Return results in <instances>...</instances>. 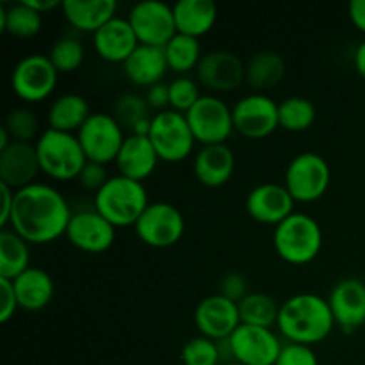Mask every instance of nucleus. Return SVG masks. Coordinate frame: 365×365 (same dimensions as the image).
Here are the masks:
<instances>
[{
  "instance_id": "nucleus-25",
  "label": "nucleus",
  "mask_w": 365,
  "mask_h": 365,
  "mask_svg": "<svg viewBox=\"0 0 365 365\" xmlns=\"http://www.w3.org/2000/svg\"><path fill=\"white\" fill-rule=\"evenodd\" d=\"M64 18L73 29L81 32L95 34L107 21L116 18V0H64Z\"/></svg>"
},
{
  "instance_id": "nucleus-46",
  "label": "nucleus",
  "mask_w": 365,
  "mask_h": 365,
  "mask_svg": "<svg viewBox=\"0 0 365 365\" xmlns=\"http://www.w3.org/2000/svg\"><path fill=\"white\" fill-rule=\"evenodd\" d=\"M348 11L351 24L365 34V0H351Z\"/></svg>"
},
{
  "instance_id": "nucleus-33",
  "label": "nucleus",
  "mask_w": 365,
  "mask_h": 365,
  "mask_svg": "<svg viewBox=\"0 0 365 365\" xmlns=\"http://www.w3.org/2000/svg\"><path fill=\"white\" fill-rule=\"evenodd\" d=\"M164 52H166V61L168 66L175 73H187V71L196 70L202 61V46L196 38L191 36L177 34L166 46H164Z\"/></svg>"
},
{
  "instance_id": "nucleus-16",
  "label": "nucleus",
  "mask_w": 365,
  "mask_h": 365,
  "mask_svg": "<svg viewBox=\"0 0 365 365\" xmlns=\"http://www.w3.org/2000/svg\"><path fill=\"white\" fill-rule=\"evenodd\" d=\"M66 237L81 252L103 253L116 241V227L95 209L78 210L71 216Z\"/></svg>"
},
{
  "instance_id": "nucleus-14",
  "label": "nucleus",
  "mask_w": 365,
  "mask_h": 365,
  "mask_svg": "<svg viewBox=\"0 0 365 365\" xmlns=\"http://www.w3.org/2000/svg\"><path fill=\"white\" fill-rule=\"evenodd\" d=\"M234 362L241 365H274L284 344L271 328L241 324L230 337Z\"/></svg>"
},
{
  "instance_id": "nucleus-11",
  "label": "nucleus",
  "mask_w": 365,
  "mask_h": 365,
  "mask_svg": "<svg viewBox=\"0 0 365 365\" xmlns=\"http://www.w3.org/2000/svg\"><path fill=\"white\" fill-rule=\"evenodd\" d=\"M59 78V71L53 68L48 56L31 53L20 59L11 75V86L16 96L24 102L38 103L53 93Z\"/></svg>"
},
{
  "instance_id": "nucleus-7",
  "label": "nucleus",
  "mask_w": 365,
  "mask_h": 365,
  "mask_svg": "<svg viewBox=\"0 0 365 365\" xmlns=\"http://www.w3.org/2000/svg\"><path fill=\"white\" fill-rule=\"evenodd\" d=\"M148 138L159 159L164 163L185 160L192 153L196 143L185 114L173 109L153 114Z\"/></svg>"
},
{
  "instance_id": "nucleus-32",
  "label": "nucleus",
  "mask_w": 365,
  "mask_h": 365,
  "mask_svg": "<svg viewBox=\"0 0 365 365\" xmlns=\"http://www.w3.org/2000/svg\"><path fill=\"white\" fill-rule=\"evenodd\" d=\"M278 314H280V307L277 305V302L269 294H264V292H250L239 303L241 324L271 328L277 324Z\"/></svg>"
},
{
  "instance_id": "nucleus-37",
  "label": "nucleus",
  "mask_w": 365,
  "mask_h": 365,
  "mask_svg": "<svg viewBox=\"0 0 365 365\" xmlns=\"http://www.w3.org/2000/svg\"><path fill=\"white\" fill-rule=\"evenodd\" d=\"M180 359L184 365H220L221 356L217 349V342L207 339L203 335L192 337L184 344L180 351Z\"/></svg>"
},
{
  "instance_id": "nucleus-36",
  "label": "nucleus",
  "mask_w": 365,
  "mask_h": 365,
  "mask_svg": "<svg viewBox=\"0 0 365 365\" xmlns=\"http://www.w3.org/2000/svg\"><path fill=\"white\" fill-rule=\"evenodd\" d=\"M148 102L135 93H123L114 102V114L118 123L123 128H134L139 121L148 120Z\"/></svg>"
},
{
  "instance_id": "nucleus-3",
  "label": "nucleus",
  "mask_w": 365,
  "mask_h": 365,
  "mask_svg": "<svg viewBox=\"0 0 365 365\" xmlns=\"http://www.w3.org/2000/svg\"><path fill=\"white\" fill-rule=\"evenodd\" d=\"M278 257L292 266H307L317 259L323 246V230L312 216L294 212L273 232Z\"/></svg>"
},
{
  "instance_id": "nucleus-27",
  "label": "nucleus",
  "mask_w": 365,
  "mask_h": 365,
  "mask_svg": "<svg viewBox=\"0 0 365 365\" xmlns=\"http://www.w3.org/2000/svg\"><path fill=\"white\" fill-rule=\"evenodd\" d=\"M11 282L14 285L18 305L29 312H38L45 309L52 302L53 292H56L52 277L41 267H29L25 273Z\"/></svg>"
},
{
  "instance_id": "nucleus-26",
  "label": "nucleus",
  "mask_w": 365,
  "mask_h": 365,
  "mask_svg": "<svg viewBox=\"0 0 365 365\" xmlns=\"http://www.w3.org/2000/svg\"><path fill=\"white\" fill-rule=\"evenodd\" d=\"M177 32L200 39L217 21V6L212 0H178L173 6Z\"/></svg>"
},
{
  "instance_id": "nucleus-45",
  "label": "nucleus",
  "mask_w": 365,
  "mask_h": 365,
  "mask_svg": "<svg viewBox=\"0 0 365 365\" xmlns=\"http://www.w3.org/2000/svg\"><path fill=\"white\" fill-rule=\"evenodd\" d=\"M0 189H2V214H0V227L2 230H6L11 225V214H13V205H14V189H11L9 185L2 184L0 182Z\"/></svg>"
},
{
  "instance_id": "nucleus-24",
  "label": "nucleus",
  "mask_w": 365,
  "mask_h": 365,
  "mask_svg": "<svg viewBox=\"0 0 365 365\" xmlns=\"http://www.w3.org/2000/svg\"><path fill=\"white\" fill-rule=\"evenodd\" d=\"M170 70L166 52L159 46L139 45L130 57L123 63L125 77L135 86L152 88L163 82V77Z\"/></svg>"
},
{
  "instance_id": "nucleus-18",
  "label": "nucleus",
  "mask_w": 365,
  "mask_h": 365,
  "mask_svg": "<svg viewBox=\"0 0 365 365\" xmlns=\"http://www.w3.org/2000/svg\"><path fill=\"white\" fill-rule=\"evenodd\" d=\"M328 305L335 324L344 334H355L365 324V282L359 278L341 280L331 289Z\"/></svg>"
},
{
  "instance_id": "nucleus-31",
  "label": "nucleus",
  "mask_w": 365,
  "mask_h": 365,
  "mask_svg": "<svg viewBox=\"0 0 365 365\" xmlns=\"http://www.w3.org/2000/svg\"><path fill=\"white\" fill-rule=\"evenodd\" d=\"M43 27V14L21 2L14 6H0V31L14 38H34Z\"/></svg>"
},
{
  "instance_id": "nucleus-34",
  "label": "nucleus",
  "mask_w": 365,
  "mask_h": 365,
  "mask_svg": "<svg viewBox=\"0 0 365 365\" xmlns=\"http://www.w3.org/2000/svg\"><path fill=\"white\" fill-rule=\"evenodd\" d=\"M316 106L303 96H289L278 103L280 127L289 132H305L316 121Z\"/></svg>"
},
{
  "instance_id": "nucleus-49",
  "label": "nucleus",
  "mask_w": 365,
  "mask_h": 365,
  "mask_svg": "<svg viewBox=\"0 0 365 365\" xmlns=\"http://www.w3.org/2000/svg\"><path fill=\"white\" fill-rule=\"evenodd\" d=\"M11 143H13V139H11L9 132L6 130V127H2V128H0V150L7 148Z\"/></svg>"
},
{
  "instance_id": "nucleus-15",
  "label": "nucleus",
  "mask_w": 365,
  "mask_h": 365,
  "mask_svg": "<svg viewBox=\"0 0 365 365\" xmlns=\"http://www.w3.org/2000/svg\"><path fill=\"white\" fill-rule=\"evenodd\" d=\"M198 82L214 93H228L241 88L246 82V64L235 53L227 50H212L203 53L196 68Z\"/></svg>"
},
{
  "instance_id": "nucleus-13",
  "label": "nucleus",
  "mask_w": 365,
  "mask_h": 365,
  "mask_svg": "<svg viewBox=\"0 0 365 365\" xmlns=\"http://www.w3.org/2000/svg\"><path fill=\"white\" fill-rule=\"evenodd\" d=\"M234 128L248 139H264L280 127L278 103L264 93L246 95L232 107Z\"/></svg>"
},
{
  "instance_id": "nucleus-5",
  "label": "nucleus",
  "mask_w": 365,
  "mask_h": 365,
  "mask_svg": "<svg viewBox=\"0 0 365 365\" xmlns=\"http://www.w3.org/2000/svg\"><path fill=\"white\" fill-rule=\"evenodd\" d=\"M39 168L46 177L57 182H68L78 178L88 164L84 150L77 134L46 128L36 141Z\"/></svg>"
},
{
  "instance_id": "nucleus-17",
  "label": "nucleus",
  "mask_w": 365,
  "mask_h": 365,
  "mask_svg": "<svg viewBox=\"0 0 365 365\" xmlns=\"http://www.w3.org/2000/svg\"><path fill=\"white\" fill-rule=\"evenodd\" d=\"M195 324L200 335L212 341L232 337L234 331L241 327L239 305L221 294L207 296L196 305Z\"/></svg>"
},
{
  "instance_id": "nucleus-23",
  "label": "nucleus",
  "mask_w": 365,
  "mask_h": 365,
  "mask_svg": "<svg viewBox=\"0 0 365 365\" xmlns=\"http://www.w3.org/2000/svg\"><path fill=\"white\" fill-rule=\"evenodd\" d=\"M235 155L228 145L202 146L195 155L192 171L196 180L205 187H221L232 178Z\"/></svg>"
},
{
  "instance_id": "nucleus-29",
  "label": "nucleus",
  "mask_w": 365,
  "mask_h": 365,
  "mask_svg": "<svg viewBox=\"0 0 365 365\" xmlns=\"http://www.w3.org/2000/svg\"><path fill=\"white\" fill-rule=\"evenodd\" d=\"M88 100L77 93L57 96L48 109V128L68 134H77L91 116Z\"/></svg>"
},
{
  "instance_id": "nucleus-28",
  "label": "nucleus",
  "mask_w": 365,
  "mask_h": 365,
  "mask_svg": "<svg viewBox=\"0 0 365 365\" xmlns=\"http://www.w3.org/2000/svg\"><path fill=\"white\" fill-rule=\"evenodd\" d=\"M284 57L273 50H264L250 57L246 63V82L253 93H264L274 89L285 77Z\"/></svg>"
},
{
  "instance_id": "nucleus-2",
  "label": "nucleus",
  "mask_w": 365,
  "mask_h": 365,
  "mask_svg": "<svg viewBox=\"0 0 365 365\" xmlns=\"http://www.w3.org/2000/svg\"><path fill=\"white\" fill-rule=\"evenodd\" d=\"M335 319L328 299L312 292L294 294L280 305L277 328L289 342L316 346L334 331Z\"/></svg>"
},
{
  "instance_id": "nucleus-6",
  "label": "nucleus",
  "mask_w": 365,
  "mask_h": 365,
  "mask_svg": "<svg viewBox=\"0 0 365 365\" xmlns=\"http://www.w3.org/2000/svg\"><path fill=\"white\" fill-rule=\"evenodd\" d=\"M331 171L324 157L314 152H303L289 163L284 185L296 203H312L323 198L330 187Z\"/></svg>"
},
{
  "instance_id": "nucleus-44",
  "label": "nucleus",
  "mask_w": 365,
  "mask_h": 365,
  "mask_svg": "<svg viewBox=\"0 0 365 365\" xmlns=\"http://www.w3.org/2000/svg\"><path fill=\"white\" fill-rule=\"evenodd\" d=\"M146 102H148V107L153 110H168L166 107L170 106V84H164V82H159V84L152 86L146 91Z\"/></svg>"
},
{
  "instance_id": "nucleus-9",
  "label": "nucleus",
  "mask_w": 365,
  "mask_h": 365,
  "mask_svg": "<svg viewBox=\"0 0 365 365\" xmlns=\"http://www.w3.org/2000/svg\"><path fill=\"white\" fill-rule=\"evenodd\" d=\"M77 138L88 160L106 166L109 163H116L127 135L113 114L93 113L77 132Z\"/></svg>"
},
{
  "instance_id": "nucleus-10",
  "label": "nucleus",
  "mask_w": 365,
  "mask_h": 365,
  "mask_svg": "<svg viewBox=\"0 0 365 365\" xmlns=\"http://www.w3.org/2000/svg\"><path fill=\"white\" fill-rule=\"evenodd\" d=\"M134 230L139 241L150 248H171L184 235L185 220L180 210L171 203H150L134 225Z\"/></svg>"
},
{
  "instance_id": "nucleus-41",
  "label": "nucleus",
  "mask_w": 365,
  "mask_h": 365,
  "mask_svg": "<svg viewBox=\"0 0 365 365\" xmlns=\"http://www.w3.org/2000/svg\"><path fill=\"white\" fill-rule=\"evenodd\" d=\"M220 294L239 305V303H241L242 299L250 294L246 278L242 277L241 273L225 274L223 280H221V285H220Z\"/></svg>"
},
{
  "instance_id": "nucleus-40",
  "label": "nucleus",
  "mask_w": 365,
  "mask_h": 365,
  "mask_svg": "<svg viewBox=\"0 0 365 365\" xmlns=\"http://www.w3.org/2000/svg\"><path fill=\"white\" fill-rule=\"evenodd\" d=\"M274 365H319V360H317V355L312 349V346L287 342L282 348Z\"/></svg>"
},
{
  "instance_id": "nucleus-8",
  "label": "nucleus",
  "mask_w": 365,
  "mask_h": 365,
  "mask_svg": "<svg viewBox=\"0 0 365 365\" xmlns=\"http://www.w3.org/2000/svg\"><path fill=\"white\" fill-rule=\"evenodd\" d=\"M185 118L196 143H202V146L225 145L235 130L232 107L214 95H203Z\"/></svg>"
},
{
  "instance_id": "nucleus-21",
  "label": "nucleus",
  "mask_w": 365,
  "mask_h": 365,
  "mask_svg": "<svg viewBox=\"0 0 365 365\" xmlns=\"http://www.w3.org/2000/svg\"><path fill=\"white\" fill-rule=\"evenodd\" d=\"M95 52L107 63L123 64L139 46V39L128 18H113L93 34Z\"/></svg>"
},
{
  "instance_id": "nucleus-50",
  "label": "nucleus",
  "mask_w": 365,
  "mask_h": 365,
  "mask_svg": "<svg viewBox=\"0 0 365 365\" xmlns=\"http://www.w3.org/2000/svg\"><path fill=\"white\" fill-rule=\"evenodd\" d=\"M223 365H241V364H237V362H230V364H223Z\"/></svg>"
},
{
  "instance_id": "nucleus-38",
  "label": "nucleus",
  "mask_w": 365,
  "mask_h": 365,
  "mask_svg": "<svg viewBox=\"0 0 365 365\" xmlns=\"http://www.w3.org/2000/svg\"><path fill=\"white\" fill-rule=\"evenodd\" d=\"M202 93H200L198 82L192 81L189 77H178L175 81H171L170 84V107L177 113L187 114L192 107L196 106L200 98H202Z\"/></svg>"
},
{
  "instance_id": "nucleus-1",
  "label": "nucleus",
  "mask_w": 365,
  "mask_h": 365,
  "mask_svg": "<svg viewBox=\"0 0 365 365\" xmlns=\"http://www.w3.org/2000/svg\"><path fill=\"white\" fill-rule=\"evenodd\" d=\"M71 216L73 212L63 192L53 185L34 182L14 191L9 227L29 245H48L66 235Z\"/></svg>"
},
{
  "instance_id": "nucleus-47",
  "label": "nucleus",
  "mask_w": 365,
  "mask_h": 365,
  "mask_svg": "<svg viewBox=\"0 0 365 365\" xmlns=\"http://www.w3.org/2000/svg\"><path fill=\"white\" fill-rule=\"evenodd\" d=\"M24 2L34 11H38L39 14H45L48 11H53L56 7L63 6V2H59V0H24Z\"/></svg>"
},
{
  "instance_id": "nucleus-39",
  "label": "nucleus",
  "mask_w": 365,
  "mask_h": 365,
  "mask_svg": "<svg viewBox=\"0 0 365 365\" xmlns=\"http://www.w3.org/2000/svg\"><path fill=\"white\" fill-rule=\"evenodd\" d=\"M6 130L9 132L11 139L18 143H31L38 134V118L34 113L25 107H18L7 114Z\"/></svg>"
},
{
  "instance_id": "nucleus-42",
  "label": "nucleus",
  "mask_w": 365,
  "mask_h": 365,
  "mask_svg": "<svg viewBox=\"0 0 365 365\" xmlns=\"http://www.w3.org/2000/svg\"><path fill=\"white\" fill-rule=\"evenodd\" d=\"M109 178L110 177H107V170L103 164L91 163V160H88V164L84 166L82 173L78 175L77 180L81 182L82 187L88 189V191L98 192L100 189L106 185V182L109 180Z\"/></svg>"
},
{
  "instance_id": "nucleus-22",
  "label": "nucleus",
  "mask_w": 365,
  "mask_h": 365,
  "mask_svg": "<svg viewBox=\"0 0 365 365\" xmlns=\"http://www.w3.org/2000/svg\"><path fill=\"white\" fill-rule=\"evenodd\" d=\"M159 160V155L148 135L130 134L125 138L116 157V168L120 171L118 175L143 184L157 170Z\"/></svg>"
},
{
  "instance_id": "nucleus-43",
  "label": "nucleus",
  "mask_w": 365,
  "mask_h": 365,
  "mask_svg": "<svg viewBox=\"0 0 365 365\" xmlns=\"http://www.w3.org/2000/svg\"><path fill=\"white\" fill-rule=\"evenodd\" d=\"M0 296H2V307H0V323L6 324L11 321L20 309L16 299V292H14V285L11 280L0 278Z\"/></svg>"
},
{
  "instance_id": "nucleus-20",
  "label": "nucleus",
  "mask_w": 365,
  "mask_h": 365,
  "mask_svg": "<svg viewBox=\"0 0 365 365\" xmlns=\"http://www.w3.org/2000/svg\"><path fill=\"white\" fill-rule=\"evenodd\" d=\"M39 171L41 168L32 143L13 141L7 148L0 150V182L14 191L34 184Z\"/></svg>"
},
{
  "instance_id": "nucleus-30",
  "label": "nucleus",
  "mask_w": 365,
  "mask_h": 365,
  "mask_svg": "<svg viewBox=\"0 0 365 365\" xmlns=\"http://www.w3.org/2000/svg\"><path fill=\"white\" fill-rule=\"evenodd\" d=\"M31 267V248L29 242L16 232H0V278L14 280Z\"/></svg>"
},
{
  "instance_id": "nucleus-35",
  "label": "nucleus",
  "mask_w": 365,
  "mask_h": 365,
  "mask_svg": "<svg viewBox=\"0 0 365 365\" xmlns=\"http://www.w3.org/2000/svg\"><path fill=\"white\" fill-rule=\"evenodd\" d=\"M84 45L77 38L64 36V38L57 39L53 43V46L50 48L48 59L52 61L53 68L59 73H71V71L81 68V64L84 63Z\"/></svg>"
},
{
  "instance_id": "nucleus-4",
  "label": "nucleus",
  "mask_w": 365,
  "mask_h": 365,
  "mask_svg": "<svg viewBox=\"0 0 365 365\" xmlns=\"http://www.w3.org/2000/svg\"><path fill=\"white\" fill-rule=\"evenodd\" d=\"M150 205L148 192L141 182L127 177H110L98 192H95V210L116 228L134 227Z\"/></svg>"
},
{
  "instance_id": "nucleus-12",
  "label": "nucleus",
  "mask_w": 365,
  "mask_h": 365,
  "mask_svg": "<svg viewBox=\"0 0 365 365\" xmlns=\"http://www.w3.org/2000/svg\"><path fill=\"white\" fill-rule=\"evenodd\" d=\"M132 29L139 39V45L164 48L177 32L173 7L160 0H143L135 4L128 14Z\"/></svg>"
},
{
  "instance_id": "nucleus-19",
  "label": "nucleus",
  "mask_w": 365,
  "mask_h": 365,
  "mask_svg": "<svg viewBox=\"0 0 365 365\" xmlns=\"http://www.w3.org/2000/svg\"><path fill=\"white\" fill-rule=\"evenodd\" d=\"M294 198L284 184H260L250 191L246 198V210L250 217L262 225H278L294 214Z\"/></svg>"
},
{
  "instance_id": "nucleus-48",
  "label": "nucleus",
  "mask_w": 365,
  "mask_h": 365,
  "mask_svg": "<svg viewBox=\"0 0 365 365\" xmlns=\"http://www.w3.org/2000/svg\"><path fill=\"white\" fill-rule=\"evenodd\" d=\"M355 68L360 77L365 81V41L360 43L355 50Z\"/></svg>"
}]
</instances>
